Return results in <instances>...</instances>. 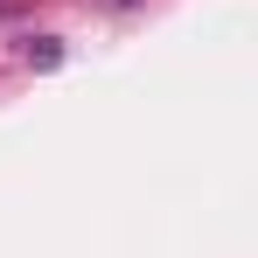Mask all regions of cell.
Returning a JSON list of instances; mask_svg holds the SVG:
<instances>
[{
  "label": "cell",
  "mask_w": 258,
  "mask_h": 258,
  "mask_svg": "<svg viewBox=\"0 0 258 258\" xmlns=\"http://www.w3.org/2000/svg\"><path fill=\"white\" fill-rule=\"evenodd\" d=\"M21 56H28L35 70H56V63H63V42H56V35H35V42L21 49Z\"/></svg>",
  "instance_id": "1"
},
{
  "label": "cell",
  "mask_w": 258,
  "mask_h": 258,
  "mask_svg": "<svg viewBox=\"0 0 258 258\" xmlns=\"http://www.w3.org/2000/svg\"><path fill=\"white\" fill-rule=\"evenodd\" d=\"M91 7H112V14H119V7H140V0H91Z\"/></svg>",
  "instance_id": "2"
}]
</instances>
